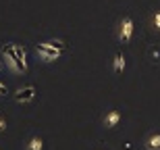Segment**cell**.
Wrapping results in <instances>:
<instances>
[{
    "label": "cell",
    "mask_w": 160,
    "mask_h": 150,
    "mask_svg": "<svg viewBox=\"0 0 160 150\" xmlns=\"http://www.w3.org/2000/svg\"><path fill=\"white\" fill-rule=\"evenodd\" d=\"M36 52L38 56H40L42 60H48V63H52V60H58L62 54H65V50H58V48H54V46H50L48 42H40L36 46Z\"/></svg>",
    "instance_id": "cell-2"
},
{
    "label": "cell",
    "mask_w": 160,
    "mask_h": 150,
    "mask_svg": "<svg viewBox=\"0 0 160 150\" xmlns=\"http://www.w3.org/2000/svg\"><path fill=\"white\" fill-rule=\"evenodd\" d=\"M6 94H8V90H6V85L0 81V96H6Z\"/></svg>",
    "instance_id": "cell-13"
},
{
    "label": "cell",
    "mask_w": 160,
    "mask_h": 150,
    "mask_svg": "<svg viewBox=\"0 0 160 150\" xmlns=\"http://www.w3.org/2000/svg\"><path fill=\"white\" fill-rule=\"evenodd\" d=\"M146 150H160V133H152L146 140Z\"/></svg>",
    "instance_id": "cell-6"
},
{
    "label": "cell",
    "mask_w": 160,
    "mask_h": 150,
    "mask_svg": "<svg viewBox=\"0 0 160 150\" xmlns=\"http://www.w3.org/2000/svg\"><path fill=\"white\" fill-rule=\"evenodd\" d=\"M112 60H114V63H112L114 73H123L125 71V56H123V52H117Z\"/></svg>",
    "instance_id": "cell-7"
},
{
    "label": "cell",
    "mask_w": 160,
    "mask_h": 150,
    "mask_svg": "<svg viewBox=\"0 0 160 150\" xmlns=\"http://www.w3.org/2000/svg\"><path fill=\"white\" fill-rule=\"evenodd\" d=\"M121 123V113L119 111H108L106 117H104V125L108 127V129H112V127H117Z\"/></svg>",
    "instance_id": "cell-5"
},
{
    "label": "cell",
    "mask_w": 160,
    "mask_h": 150,
    "mask_svg": "<svg viewBox=\"0 0 160 150\" xmlns=\"http://www.w3.org/2000/svg\"><path fill=\"white\" fill-rule=\"evenodd\" d=\"M48 44H50V46H54V48H58V50H67V46H65V42H62V40H48Z\"/></svg>",
    "instance_id": "cell-11"
},
{
    "label": "cell",
    "mask_w": 160,
    "mask_h": 150,
    "mask_svg": "<svg viewBox=\"0 0 160 150\" xmlns=\"http://www.w3.org/2000/svg\"><path fill=\"white\" fill-rule=\"evenodd\" d=\"M148 56L152 63H160V48L158 46H152V48L148 50Z\"/></svg>",
    "instance_id": "cell-10"
},
{
    "label": "cell",
    "mask_w": 160,
    "mask_h": 150,
    "mask_svg": "<svg viewBox=\"0 0 160 150\" xmlns=\"http://www.w3.org/2000/svg\"><path fill=\"white\" fill-rule=\"evenodd\" d=\"M2 54H4L8 67H11L15 73H27V69L23 67V63H21L19 56L15 54V44H4V46H2Z\"/></svg>",
    "instance_id": "cell-1"
},
{
    "label": "cell",
    "mask_w": 160,
    "mask_h": 150,
    "mask_svg": "<svg viewBox=\"0 0 160 150\" xmlns=\"http://www.w3.org/2000/svg\"><path fill=\"white\" fill-rule=\"evenodd\" d=\"M4 129H6V121L0 117V132H4Z\"/></svg>",
    "instance_id": "cell-14"
},
{
    "label": "cell",
    "mask_w": 160,
    "mask_h": 150,
    "mask_svg": "<svg viewBox=\"0 0 160 150\" xmlns=\"http://www.w3.org/2000/svg\"><path fill=\"white\" fill-rule=\"evenodd\" d=\"M152 23H154V29L160 31V11L154 13V17H152Z\"/></svg>",
    "instance_id": "cell-12"
},
{
    "label": "cell",
    "mask_w": 160,
    "mask_h": 150,
    "mask_svg": "<svg viewBox=\"0 0 160 150\" xmlns=\"http://www.w3.org/2000/svg\"><path fill=\"white\" fill-rule=\"evenodd\" d=\"M15 54L19 56V60L23 63V67L27 69V50H25V46H19V44H15Z\"/></svg>",
    "instance_id": "cell-9"
},
{
    "label": "cell",
    "mask_w": 160,
    "mask_h": 150,
    "mask_svg": "<svg viewBox=\"0 0 160 150\" xmlns=\"http://www.w3.org/2000/svg\"><path fill=\"white\" fill-rule=\"evenodd\" d=\"M133 31H135L133 19H131V17H123V21L119 23V40H121L123 44L131 42V38H133Z\"/></svg>",
    "instance_id": "cell-3"
},
{
    "label": "cell",
    "mask_w": 160,
    "mask_h": 150,
    "mask_svg": "<svg viewBox=\"0 0 160 150\" xmlns=\"http://www.w3.org/2000/svg\"><path fill=\"white\" fill-rule=\"evenodd\" d=\"M0 69H2V67H0Z\"/></svg>",
    "instance_id": "cell-15"
},
{
    "label": "cell",
    "mask_w": 160,
    "mask_h": 150,
    "mask_svg": "<svg viewBox=\"0 0 160 150\" xmlns=\"http://www.w3.org/2000/svg\"><path fill=\"white\" fill-rule=\"evenodd\" d=\"M36 98V88L33 85H25V88H19L17 92H15V100L19 102V104H27V102H31Z\"/></svg>",
    "instance_id": "cell-4"
},
{
    "label": "cell",
    "mask_w": 160,
    "mask_h": 150,
    "mask_svg": "<svg viewBox=\"0 0 160 150\" xmlns=\"http://www.w3.org/2000/svg\"><path fill=\"white\" fill-rule=\"evenodd\" d=\"M25 150H44V140L40 136H33V138L25 144Z\"/></svg>",
    "instance_id": "cell-8"
}]
</instances>
